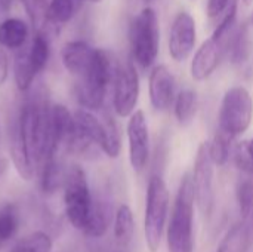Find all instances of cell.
Wrapping results in <instances>:
<instances>
[{
    "instance_id": "1",
    "label": "cell",
    "mask_w": 253,
    "mask_h": 252,
    "mask_svg": "<svg viewBox=\"0 0 253 252\" xmlns=\"http://www.w3.org/2000/svg\"><path fill=\"white\" fill-rule=\"evenodd\" d=\"M50 107L43 88H37L21 105L12 128L10 156L19 177L30 181L49 159Z\"/></svg>"
},
{
    "instance_id": "2",
    "label": "cell",
    "mask_w": 253,
    "mask_h": 252,
    "mask_svg": "<svg viewBox=\"0 0 253 252\" xmlns=\"http://www.w3.org/2000/svg\"><path fill=\"white\" fill-rule=\"evenodd\" d=\"M237 3H233L225 16L213 31L212 37L206 40L196 52L191 61V77L197 82L209 79L225 55H228L230 43L237 30Z\"/></svg>"
},
{
    "instance_id": "3",
    "label": "cell",
    "mask_w": 253,
    "mask_h": 252,
    "mask_svg": "<svg viewBox=\"0 0 253 252\" xmlns=\"http://www.w3.org/2000/svg\"><path fill=\"white\" fill-rule=\"evenodd\" d=\"M194 186L190 174H185L179 183L172 215L168 227L169 252H193V218H194Z\"/></svg>"
},
{
    "instance_id": "4",
    "label": "cell",
    "mask_w": 253,
    "mask_h": 252,
    "mask_svg": "<svg viewBox=\"0 0 253 252\" xmlns=\"http://www.w3.org/2000/svg\"><path fill=\"white\" fill-rule=\"evenodd\" d=\"M129 42L133 61L142 68L154 64L159 55L160 28L159 18L153 7H144L130 22Z\"/></svg>"
},
{
    "instance_id": "5",
    "label": "cell",
    "mask_w": 253,
    "mask_h": 252,
    "mask_svg": "<svg viewBox=\"0 0 253 252\" xmlns=\"http://www.w3.org/2000/svg\"><path fill=\"white\" fill-rule=\"evenodd\" d=\"M116 65L113 64L108 52L96 49L95 61L90 70L77 79L76 94L80 104L87 110H99L104 105L108 85L113 82Z\"/></svg>"
},
{
    "instance_id": "6",
    "label": "cell",
    "mask_w": 253,
    "mask_h": 252,
    "mask_svg": "<svg viewBox=\"0 0 253 252\" xmlns=\"http://www.w3.org/2000/svg\"><path fill=\"white\" fill-rule=\"evenodd\" d=\"M169 211V190L165 180L160 175H153L148 181L147 202H145V218L144 232L147 247L151 252L160 248L163 230L166 226Z\"/></svg>"
},
{
    "instance_id": "7",
    "label": "cell",
    "mask_w": 253,
    "mask_h": 252,
    "mask_svg": "<svg viewBox=\"0 0 253 252\" xmlns=\"http://www.w3.org/2000/svg\"><path fill=\"white\" fill-rule=\"evenodd\" d=\"M64 203L68 221L79 230H83L92 208V195L84 171L73 165L64 174Z\"/></svg>"
},
{
    "instance_id": "8",
    "label": "cell",
    "mask_w": 253,
    "mask_h": 252,
    "mask_svg": "<svg viewBox=\"0 0 253 252\" xmlns=\"http://www.w3.org/2000/svg\"><path fill=\"white\" fill-rule=\"evenodd\" d=\"M252 119L253 100L249 91L243 86L228 89L221 102L218 129L236 138L249 129Z\"/></svg>"
},
{
    "instance_id": "9",
    "label": "cell",
    "mask_w": 253,
    "mask_h": 252,
    "mask_svg": "<svg viewBox=\"0 0 253 252\" xmlns=\"http://www.w3.org/2000/svg\"><path fill=\"white\" fill-rule=\"evenodd\" d=\"M139 98V77L132 61L116 64L113 77V105L120 117H127L135 111Z\"/></svg>"
},
{
    "instance_id": "10",
    "label": "cell",
    "mask_w": 253,
    "mask_h": 252,
    "mask_svg": "<svg viewBox=\"0 0 253 252\" xmlns=\"http://www.w3.org/2000/svg\"><path fill=\"white\" fill-rule=\"evenodd\" d=\"M213 160L209 151V143H202L193 169V186H194V196L199 209L203 215H209L213 208L215 202V192H213Z\"/></svg>"
},
{
    "instance_id": "11",
    "label": "cell",
    "mask_w": 253,
    "mask_h": 252,
    "mask_svg": "<svg viewBox=\"0 0 253 252\" xmlns=\"http://www.w3.org/2000/svg\"><path fill=\"white\" fill-rule=\"evenodd\" d=\"M129 160L135 172H142L150 157V134L144 111L136 110L127 122Z\"/></svg>"
},
{
    "instance_id": "12",
    "label": "cell",
    "mask_w": 253,
    "mask_h": 252,
    "mask_svg": "<svg viewBox=\"0 0 253 252\" xmlns=\"http://www.w3.org/2000/svg\"><path fill=\"white\" fill-rule=\"evenodd\" d=\"M197 40V30L194 18L182 10L179 12L170 27L169 33V53L176 62L185 61L194 50Z\"/></svg>"
},
{
    "instance_id": "13",
    "label": "cell",
    "mask_w": 253,
    "mask_h": 252,
    "mask_svg": "<svg viewBox=\"0 0 253 252\" xmlns=\"http://www.w3.org/2000/svg\"><path fill=\"white\" fill-rule=\"evenodd\" d=\"M95 56H96V49H93L92 46H89L86 42L82 40L68 42L62 46L61 50L62 65L76 79H80L90 70Z\"/></svg>"
},
{
    "instance_id": "14",
    "label": "cell",
    "mask_w": 253,
    "mask_h": 252,
    "mask_svg": "<svg viewBox=\"0 0 253 252\" xmlns=\"http://www.w3.org/2000/svg\"><path fill=\"white\" fill-rule=\"evenodd\" d=\"M175 98V79L165 65H156L150 74V101L159 110H168Z\"/></svg>"
},
{
    "instance_id": "15",
    "label": "cell",
    "mask_w": 253,
    "mask_h": 252,
    "mask_svg": "<svg viewBox=\"0 0 253 252\" xmlns=\"http://www.w3.org/2000/svg\"><path fill=\"white\" fill-rule=\"evenodd\" d=\"M110 223H111L110 205L105 201L98 199L92 202L90 214H89V218L83 232L89 238H101L107 233Z\"/></svg>"
},
{
    "instance_id": "16",
    "label": "cell",
    "mask_w": 253,
    "mask_h": 252,
    "mask_svg": "<svg viewBox=\"0 0 253 252\" xmlns=\"http://www.w3.org/2000/svg\"><path fill=\"white\" fill-rule=\"evenodd\" d=\"M28 39V25L19 18H7L0 24V46L21 49Z\"/></svg>"
},
{
    "instance_id": "17",
    "label": "cell",
    "mask_w": 253,
    "mask_h": 252,
    "mask_svg": "<svg viewBox=\"0 0 253 252\" xmlns=\"http://www.w3.org/2000/svg\"><path fill=\"white\" fill-rule=\"evenodd\" d=\"M25 55L31 64V67L34 68V71L39 74L44 70L47 61H49V55H50V46H49V39L44 33L37 31L36 36L33 37L31 43L28 45V48L24 49Z\"/></svg>"
},
{
    "instance_id": "18",
    "label": "cell",
    "mask_w": 253,
    "mask_h": 252,
    "mask_svg": "<svg viewBox=\"0 0 253 252\" xmlns=\"http://www.w3.org/2000/svg\"><path fill=\"white\" fill-rule=\"evenodd\" d=\"M252 53V40L249 34V27L243 24L242 27H237L233 40L230 43L228 55L234 64H245Z\"/></svg>"
},
{
    "instance_id": "19",
    "label": "cell",
    "mask_w": 253,
    "mask_h": 252,
    "mask_svg": "<svg viewBox=\"0 0 253 252\" xmlns=\"http://www.w3.org/2000/svg\"><path fill=\"white\" fill-rule=\"evenodd\" d=\"M133 229H135V221H133V214L132 209L127 205H122L114 218V238L119 245L126 247L130 244L133 238Z\"/></svg>"
},
{
    "instance_id": "20",
    "label": "cell",
    "mask_w": 253,
    "mask_h": 252,
    "mask_svg": "<svg viewBox=\"0 0 253 252\" xmlns=\"http://www.w3.org/2000/svg\"><path fill=\"white\" fill-rule=\"evenodd\" d=\"M251 247L252 244L248 236V232L243 223L240 221L227 233L216 252H248Z\"/></svg>"
},
{
    "instance_id": "21",
    "label": "cell",
    "mask_w": 253,
    "mask_h": 252,
    "mask_svg": "<svg viewBox=\"0 0 253 252\" xmlns=\"http://www.w3.org/2000/svg\"><path fill=\"white\" fill-rule=\"evenodd\" d=\"M197 111V94L191 89H185L178 94L175 100V116L181 125H187L193 120Z\"/></svg>"
},
{
    "instance_id": "22",
    "label": "cell",
    "mask_w": 253,
    "mask_h": 252,
    "mask_svg": "<svg viewBox=\"0 0 253 252\" xmlns=\"http://www.w3.org/2000/svg\"><path fill=\"white\" fill-rule=\"evenodd\" d=\"M76 10V0H50L46 10V19L55 25L67 24L74 16Z\"/></svg>"
},
{
    "instance_id": "23",
    "label": "cell",
    "mask_w": 253,
    "mask_h": 252,
    "mask_svg": "<svg viewBox=\"0 0 253 252\" xmlns=\"http://www.w3.org/2000/svg\"><path fill=\"white\" fill-rule=\"evenodd\" d=\"M233 140L230 135H227L225 132L222 131H216L213 140L209 143V151H211V156H212V160L215 165L218 166H222L228 162L230 159V154L233 151Z\"/></svg>"
},
{
    "instance_id": "24",
    "label": "cell",
    "mask_w": 253,
    "mask_h": 252,
    "mask_svg": "<svg viewBox=\"0 0 253 252\" xmlns=\"http://www.w3.org/2000/svg\"><path fill=\"white\" fill-rule=\"evenodd\" d=\"M19 227V214L13 205L0 208V250L16 233Z\"/></svg>"
},
{
    "instance_id": "25",
    "label": "cell",
    "mask_w": 253,
    "mask_h": 252,
    "mask_svg": "<svg viewBox=\"0 0 253 252\" xmlns=\"http://www.w3.org/2000/svg\"><path fill=\"white\" fill-rule=\"evenodd\" d=\"M52 251V239L43 233L36 232L25 238H22L10 252H50Z\"/></svg>"
},
{
    "instance_id": "26",
    "label": "cell",
    "mask_w": 253,
    "mask_h": 252,
    "mask_svg": "<svg viewBox=\"0 0 253 252\" xmlns=\"http://www.w3.org/2000/svg\"><path fill=\"white\" fill-rule=\"evenodd\" d=\"M233 157L236 166L242 172L253 177V138L249 141L237 143L233 147Z\"/></svg>"
},
{
    "instance_id": "27",
    "label": "cell",
    "mask_w": 253,
    "mask_h": 252,
    "mask_svg": "<svg viewBox=\"0 0 253 252\" xmlns=\"http://www.w3.org/2000/svg\"><path fill=\"white\" fill-rule=\"evenodd\" d=\"M237 202L240 208V215L245 218L253 206V178H243L237 184Z\"/></svg>"
},
{
    "instance_id": "28",
    "label": "cell",
    "mask_w": 253,
    "mask_h": 252,
    "mask_svg": "<svg viewBox=\"0 0 253 252\" xmlns=\"http://www.w3.org/2000/svg\"><path fill=\"white\" fill-rule=\"evenodd\" d=\"M25 9V13L31 19L33 24H39L46 18V10L49 6V0H21Z\"/></svg>"
},
{
    "instance_id": "29",
    "label": "cell",
    "mask_w": 253,
    "mask_h": 252,
    "mask_svg": "<svg viewBox=\"0 0 253 252\" xmlns=\"http://www.w3.org/2000/svg\"><path fill=\"white\" fill-rule=\"evenodd\" d=\"M230 6V0H208V15L215 18Z\"/></svg>"
},
{
    "instance_id": "30",
    "label": "cell",
    "mask_w": 253,
    "mask_h": 252,
    "mask_svg": "<svg viewBox=\"0 0 253 252\" xmlns=\"http://www.w3.org/2000/svg\"><path fill=\"white\" fill-rule=\"evenodd\" d=\"M9 76V59L6 52L0 48V86L7 80Z\"/></svg>"
},
{
    "instance_id": "31",
    "label": "cell",
    "mask_w": 253,
    "mask_h": 252,
    "mask_svg": "<svg viewBox=\"0 0 253 252\" xmlns=\"http://www.w3.org/2000/svg\"><path fill=\"white\" fill-rule=\"evenodd\" d=\"M242 223H243V226H245V229L248 232V236L251 239V244L253 245V206L252 209L249 211V214L245 218H242Z\"/></svg>"
},
{
    "instance_id": "32",
    "label": "cell",
    "mask_w": 253,
    "mask_h": 252,
    "mask_svg": "<svg viewBox=\"0 0 253 252\" xmlns=\"http://www.w3.org/2000/svg\"><path fill=\"white\" fill-rule=\"evenodd\" d=\"M6 169H7V162H6L4 159H0V180H1V177L4 175Z\"/></svg>"
},
{
    "instance_id": "33",
    "label": "cell",
    "mask_w": 253,
    "mask_h": 252,
    "mask_svg": "<svg viewBox=\"0 0 253 252\" xmlns=\"http://www.w3.org/2000/svg\"><path fill=\"white\" fill-rule=\"evenodd\" d=\"M83 1H92V3H98V1H101V0H83Z\"/></svg>"
},
{
    "instance_id": "34",
    "label": "cell",
    "mask_w": 253,
    "mask_h": 252,
    "mask_svg": "<svg viewBox=\"0 0 253 252\" xmlns=\"http://www.w3.org/2000/svg\"><path fill=\"white\" fill-rule=\"evenodd\" d=\"M243 1H245V3H246V4H249V3H252L253 0H243Z\"/></svg>"
},
{
    "instance_id": "35",
    "label": "cell",
    "mask_w": 253,
    "mask_h": 252,
    "mask_svg": "<svg viewBox=\"0 0 253 252\" xmlns=\"http://www.w3.org/2000/svg\"><path fill=\"white\" fill-rule=\"evenodd\" d=\"M251 24L253 25V13H252V18H251Z\"/></svg>"
},
{
    "instance_id": "36",
    "label": "cell",
    "mask_w": 253,
    "mask_h": 252,
    "mask_svg": "<svg viewBox=\"0 0 253 252\" xmlns=\"http://www.w3.org/2000/svg\"><path fill=\"white\" fill-rule=\"evenodd\" d=\"M1 3H3V0H0V6H1Z\"/></svg>"
},
{
    "instance_id": "37",
    "label": "cell",
    "mask_w": 253,
    "mask_h": 252,
    "mask_svg": "<svg viewBox=\"0 0 253 252\" xmlns=\"http://www.w3.org/2000/svg\"><path fill=\"white\" fill-rule=\"evenodd\" d=\"M148 1H150V0H148Z\"/></svg>"
}]
</instances>
